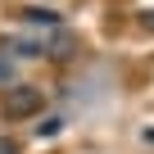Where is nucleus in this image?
I'll return each mask as SVG.
<instances>
[{
  "instance_id": "nucleus-1",
  "label": "nucleus",
  "mask_w": 154,
  "mask_h": 154,
  "mask_svg": "<svg viewBox=\"0 0 154 154\" xmlns=\"http://www.w3.org/2000/svg\"><path fill=\"white\" fill-rule=\"evenodd\" d=\"M41 104H45V95H41V86H27V82H18V86H9L5 91V118H36L41 113Z\"/></svg>"
},
{
  "instance_id": "nucleus-2",
  "label": "nucleus",
  "mask_w": 154,
  "mask_h": 154,
  "mask_svg": "<svg viewBox=\"0 0 154 154\" xmlns=\"http://www.w3.org/2000/svg\"><path fill=\"white\" fill-rule=\"evenodd\" d=\"M23 18H27V23H36V27H59V14H54V9H45V5H27V9H23Z\"/></svg>"
},
{
  "instance_id": "nucleus-3",
  "label": "nucleus",
  "mask_w": 154,
  "mask_h": 154,
  "mask_svg": "<svg viewBox=\"0 0 154 154\" xmlns=\"http://www.w3.org/2000/svg\"><path fill=\"white\" fill-rule=\"evenodd\" d=\"M63 127V118H45V122H36V136H54Z\"/></svg>"
},
{
  "instance_id": "nucleus-4",
  "label": "nucleus",
  "mask_w": 154,
  "mask_h": 154,
  "mask_svg": "<svg viewBox=\"0 0 154 154\" xmlns=\"http://www.w3.org/2000/svg\"><path fill=\"white\" fill-rule=\"evenodd\" d=\"M9 82H14V63H9V59H0V86H9Z\"/></svg>"
},
{
  "instance_id": "nucleus-5",
  "label": "nucleus",
  "mask_w": 154,
  "mask_h": 154,
  "mask_svg": "<svg viewBox=\"0 0 154 154\" xmlns=\"http://www.w3.org/2000/svg\"><path fill=\"white\" fill-rule=\"evenodd\" d=\"M140 27H145V32H154V9H145V14H140Z\"/></svg>"
},
{
  "instance_id": "nucleus-6",
  "label": "nucleus",
  "mask_w": 154,
  "mask_h": 154,
  "mask_svg": "<svg viewBox=\"0 0 154 154\" xmlns=\"http://www.w3.org/2000/svg\"><path fill=\"white\" fill-rule=\"evenodd\" d=\"M0 154H18V149H14V145H9V140H5V145H0Z\"/></svg>"
}]
</instances>
